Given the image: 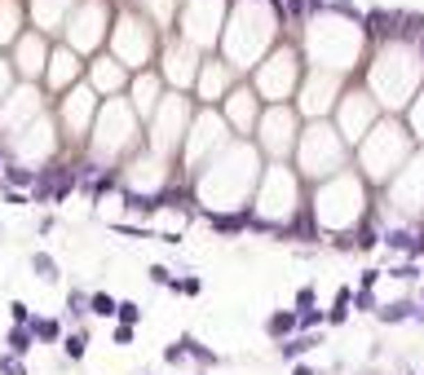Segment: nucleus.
<instances>
[{"instance_id": "0eeeda50", "label": "nucleus", "mask_w": 424, "mask_h": 375, "mask_svg": "<svg viewBox=\"0 0 424 375\" xmlns=\"http://www.w3.org/2000/svg\"><path fill=\"white\" fill-rule=\"evenodd\" d=\"M31 335H35V345H58L62 340V322L58 318H40V313H31Z\"/></svg>"}, {"instance_id": "f03ea898", "label": "nucleus", "mask_w": 424, "mask_h": 375, "mask_svg": "<svg viewBox=\"0 0 424 375\" xmlns=\"http://www.w3.org/2000/svg\"><path fill=\"white\" fill-rule=\"evenodd\" d=\"M71 190H80V168H40L35 173V186H31V199L35 203H62Z\"/></svg>"}, {"instance_id": "2eb2a0df", "label": "nucleus", "mask_w": 424, "mask_h": 375, "mask_svg": "<svg viewBox=\"0 0 424 375\" xmlns=\"http://www.w3.org/2000/svg\"><path fill=\"white\" fill-rule=\"evenodd\" d=\"M62 349H67V358H71V362H84V349H89V331H71V335H62Z\"/></svg>"}, {"instance_id": "c756f323", "label": "nucleus", "mask_w": 424, "mask_h": 375, "mask_svg": "<svg viewBox=\"0 0 424 375\" xmlns=\"http://www.w3.org/2000/svg\"><path fill=\"white\" fill-rule=\"evenodd\" d=\"M199 375H203V371H199Z\"/></svg>"}, {"instance_id": "7ed1b4c3", "label": "nucleus", "mask_w": 424, "mask_h": 375, "mask_svg": "<svg viewBox=\"0 0 424 375\" xmlns=\"http://www.w3.org/2000/svg\"><path fill=\"white\" fill-rule=\"evenodd\" d=\"M203 225L217 229V234H244L248 221H252V208H239V212H199Z\"/></svg>"}, {"instance_id": "393cba45", "label": "nucleus", "mask_w": 424, "mask_h": 375, "mask_svg": "<svg viewBox=\"0 0 424 375\" xmlns=\"http://www.w3.org/2000/svg\"><path fill=\"white\" fill-rule=\"evenodd\" d=\"M111 340H115V345H133V326H128V322H119L115 331H111Z\"/></svg>"}, {"instance_id": "dca6fc26", "label": "nucleus", "mask_w": 424, "mask_h": 375, "mask_svg": "<svg viewBox=\"0 0 424 375\" xmlns=\"http://www.w3.org/2000/svg\"><path fill=\"white\" fill-rule=\"evenodd\" d=\"M168 292H177V296H199L203 292V283H199V278L195 274H173V283H168Z\"/></svg>"}, {"instance_id": "a211bd4d", "label": "nucleus", "mask_w": 424, "mask_h": 375, "mask_svg": "<svg viewBox=\"0 0 424 375\" xmlns=\"http://www.w3.org/2000/svg\"><path fill=\"white\" fill-rule=\"evenodd\" d=\"M115 318H119V322H128V326H137V322H142V309H137V305H133V300H119V309H115Z\"/></svg>"}, {"instance_id": "1a4fd4ad", "label": "nucleus", "mask_w": 424, "mask_h": 375, "mask_svg": "<svg viewBox=\"0 0 424 375\" xmlns=\"http://www.w3.org/2000/svg\"><path fill=\"white\" fill-rule=\"evenodd\" d=\"M5 345H9V354H31V345H35V335H31V326H9V331H5Z\"/></svg>"}, {"instance_id": "39448f33", "label": "nucleus", "mask_w": 424, "mask_h": 375, "mask_svg": "<svg viewBox=\"0 0 424 375\" xmlns=\"http://www.w3.org/2000/svg\"><path fill=\"white\" fill-rule=\"evenodd\" d=\"M300 331V313L296 309H274L270 318H265V335L270 340H287V335Z\"/></svg>"}, {"instance_id": "4be33fe9", "label": "nucleus", "mask_w": 424, "mask_h": 375, "mask_svg": "<svg viewBox=\"0 0 424 375\" xmlns=\"http://www.w3.org/2000/svg\"><path fill=\"white\" fill-rule=\"evenodd\" d=\"M319 322H323V313H319V305L300 313V331H314V326H319Z\"/></svg>"}, {"instance_id": "aec40b11", "label": "nucleus", "mask_w": 424, "mask_h": 375, "mask_svg": "<svg viewBox=\"0 0 424 375\" xmlns=\"http://www.w3.org/2000/svg\"><path fill=\"white\" fill-rule=\"evenodd\" d=\"M354 305H358L362 313H375V309H380V305H375V296H371V287H358V292H354Z\"/></svg>"}, {"instance_id": "4468645a", "label": "nucleus", "mask_w": 424, "mask_h": 375, "mask_svg": "<svg viewBox=\"0 0 424 375\" xmlns=\"http://www.w3.org/2000/svg\"><path fill=\"white\" fill-rule=\"evenodd\" d=\"M89 309H93V318H115L119 300H115V296H106V292H93V296H89Z\"/></svg>"}, {"instance_id": "20e7f679", "label": "nucleus", "mask_w": 424, "mask_h": 375, "mask_svg": "<svg viewBox=\"0 0 424 375\" xmlns=\"http://www.w3.org/2000/svg\"><path fill=\"white\" fill-rule=\"evenodd\" d=\"M375 313H380V322H384V326H398V322H424V305H420V300H393V305H380Z\"/></svg>"}, {"instance_id": "f8f14e48", "label": "nucleus", "mask_w": 424, "mask_h": 375, "mask_svg": "<svg viewBox=\"0 0 424 375\" xmlns=\"http://www.w3.org/2000/svg\"><path fill=\"white\" fill-rule=\"evenodd\" d=\"M31 270L44 278V283H58L62 278V270H58V261L49 256V252H31Z\"/></svg>"}, {"instance_id": "9d476101", "label": "nucleus", "mask_w": 424, "mask_h": 375, "mask_svg": "<svg viewBox=\"0 0 424 375\" xmlns=\"http://www.w3.org/2000/svg\"><path fill=\"white\" fill-rule=\"evenodd\" d=\"M5 186L9 190H31L35 173H31V168H22V164H5Z\"/></svg>"}, {"instance_id": "6e6552de", "label": "nucleus", "mask_w": 424, "mask_h": 375, "mask_svg": "<svg viewBox=\"0 0 424 375\" xmlns=\"http://www.w3.org/2000/svg\"><path fill=\"white\" fill-rule=\"evenodd\" d=\"M181 345H186V354H190V362H199V371H208V367H221V354H212L203 340H195V335H177Z\"/></svg>"}, {"instance_id": "412c9836", "label": "nucleus", "mask_w": 424, "mask_h": 375, "mask_svg": "<svg viewBox=\"0 0 424 375\" xmlns=\"http://www.w3.org/2000/svg\"><path fill=\"white\" fill-rule=\"evenodd\" d=\"M314 300H319V292H314V287H300V292H296V313L314 309Z\"/></svg>"}, {"instance_id": "9b49d317", "label": "nucleus", "mask_w": 424, "mask_h": 375, "mask_svg": "<svg viewBox=\"0 0 424 375\" xmlns=\"http://www.w3.org/2000/svg\"><path fill=\"white\" fill-rule=\"evenodd\" d=\"M124 208L137 212V216H151L155 208H164V203H160V195H133V190H124Z\"/></svg>"}, {"instance_id": "423d86ee", "label": "nucleus", "mask_w": 424, "mask_h": 375, "mask_svg": "<svg viewBox=\"0 0 424 375\" xmlns=\"http://www.w3.org/2000/svg\"><path fill=\"white\" fill-rule=\"evenodd\" d=\"M314 345H319V335H314V331H296V335H287V340H278V358L296 362L300 354H309Z\"/></svg>"}, {"instance_id": "c85d7f7f", "label": "nucleus", "mask_w": 424, "mask_h": 375, "mask_svg": "<svg viewBox=\"0 0 424 375\" xmlns=\"http://www.w3.org/2000/svg\"><path fill=\"white\" fill-rule=\"evenodd\" d=\"M420 305H424V292H420Z\"/></svg>"}, {"instance_id": "bb28decb", "label": "nucleus", "mask_w": 424, "mask_h": 375, "mask_svg": "<svg viewBox=\"0 0 424 375\" xmlns=\"http://www.w3.org/2000/svg\"><path fill=\"white\" fill-rule=\"evenodd\" d=\"M416 53H420V62H424V35H420V40H416Z\"/></svg>"}, {"instance_id": "b1692460", "label": "nucleus", "mask_w": 424, "mask_h": 375, "mask_svg": "<svg viewBox=\"0 0 424 375\" xmlns=\"http://www.w3.org/2000/svg\"><path fill=\"white\" fill-rule=\"evenodd\" d=\"M151 278L160 287H168V283H173V270H168V265H151Z\"/></svg>"}, {"instance_id": "a878e982", "label": "nucleus", "mask_w": 424, "mask_h": 375, "mask_svg": "<svg viewBox=\"0 0 424 375\" xmlns=\"http://www.w3.org/2000/svg\"><path fill=\"white\" fill-rule=\"evenodd\" d=\"M389 274H393V278H420L424 270H420V265H393Z\"/></svg>"}, {"instance_id": "ddd939ff", "label": "nucleus", "mask_w": 424, "mask_h": 375, "mask_svg": "<svg viewBox=\"0 0 424 375\" xmlns=\"http://www.w3.org/2000/svg\"><path fill=\"white\" fill-rule=\"evenodd\" d=\"M89 292H80V287H71V292H67V318H76V322H84V318H89Z\"/></svg>"}, {"instance_id": "6ab92c4d", "label": "nucleus", "mask_w": 424, "mask_h": 375, "mask_svg": "<svg viewBox=\"0 0 424 375\" xmlns=\"http://www.w3.org/2000/svg\"><path fill=\"white\" fill-rule=\"evenodd\" d=\"M0 375H27V367H22L18 354H5V358H0Z\"/></svg>"}, {"instance_id": "cd10ccee", "label": "nucleus", "mask_w": 424, "mask_h": 375, "mask_svg": "<svg viewBox=\"0 0 424 375\" xmlns=\"http://www.w3.org/2000/svg\"><path fill=\"white\" fill-rule=\"evenodd\" d=\"M292 375H314V367H296V371H292Z\"/></svg>"}, {"instance_id": "5701e85b", "label": "nucleus", "mask_w": 424, "mask_h": 375, "mask_svg": "<svg viewBox=\"0 0 424 375\" xmlns=\"http://www.w3.org/2000/svg\"><path fill=\"white\" fill-rule=\"evenodd\" d=\"M9 313H14V322H18V326H27V322H31V309L22 305V300H14V305H9Z\"/></svg>"}, {"instance_id": "f257e3e1", "label": "nucleus", "mask_w": 424, "mask_h": 375, "mask_svg": "<svg viewBox=\"0 0 424 375\" xmlns=\"http://www.w3.org/2000/svg\"><path fill=\"white\" fill-rule=\"evenodd\" d=\"M362 35L371 44H416L424 35V14L420 9H384L371 5L362 18Z\"/></svg>"}, {"instance_id": "f3484780", "label": "nucleus", "mask_w": 424, "mask_h": 375, "mask_svg": "<svg viewBox=\"0 0 424 375\" xmlns=\"http://www.w3.org/2000/svg\"><path fill=\"white\" fill-rule=\"evenodd\" d=\"M164 362H168V367H186V362H190V354H186V345H181V340H173V345L164 349Z\"/></svg>"}]
</instances>
